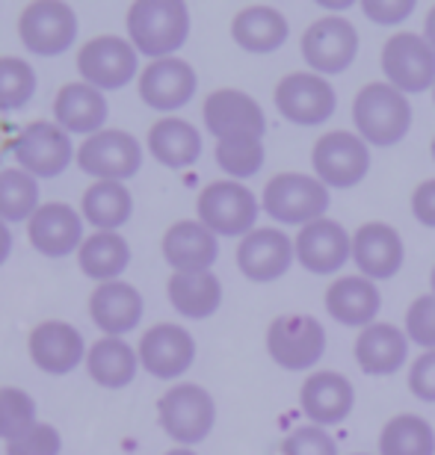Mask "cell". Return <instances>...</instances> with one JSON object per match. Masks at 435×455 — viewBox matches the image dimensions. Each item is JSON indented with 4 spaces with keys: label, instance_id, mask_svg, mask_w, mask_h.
I'll list each match as a JSON object with an SVG mask.
<instances>
[{
    "label": "cell",
    "instance_id": "obj_3",
    "mask_svg": "<svg viewBox=\"0 0 435 455\" xmlns=\"http://www.w3.org/2000/svg\"><path fill=\"white\" fill-rule=\"evenodd\" d=\"M329 187L320 184L314 175H302V172H278L267 180L264 202L261 207L267 211L270 220L282 225H311L323 220L329 211Z\"/></svg>",
    "mask_w": 435,
    "mask_h": 455
},
{
    "label": "cell",
    "instance_id": "obj_5",
    "mask_svg": "<svg viewBox=\"0 0 435 455\" xmlns=\"http://www.w3.org/2000/svg\"><path fill=\"white\" fill-rule=\"evenodd\" d=\"M196 213L216 236H246L255 231L258 198L240 180H213L198 193Z\"/></svg>",
    "mask_w": 435,
    "mask_h": 455
},
{
    "label": "cell",
    "instance_id": "obj_27",
    "mask_svg": "<svg viewBox=\"0 0 435 455\" xmlns=\"http://www.w3.org/2000/svg\"><path fill=\"white\" fill-rule=\"evenodd\" d=\"M352 355L367 376H394L409 361V338L391 323H374L361 329Z\"/></svg>",
    "mask_w": 435,
    "mask_h": 455
},
{
    "label": "cell",
    "instance_id": "obj_26",
    "mask_svg": "<svg viewBox=\"0 0 435 455\" xmlns=\"http://www.w3.org/2000/svg\"><path fill=\"white\" fill-rule=\"evenodd\" d=\"M323 302L334 323L350 325V329H367L383 307V293L365 275H343L329 284Z\"/></svg>",
    "mask_w": 435,
    "mask_h": 455
},
{
    "label": "cell",
    "instance_id": "obj_8",
    "mask_svg": "<svg viewBox=\"0 0 435 455\" xmlns=\"http://www.w3.org/2000/svg\"><path fill=\"white\" fill-rule=\"evenodd\" d=\"M267 352L282 370H311L326 352V329L311 314H282L267 329Z\"/></svg>",
    "mask_w": 435,
    "mask_h": 455
},
{
    "label": "cell",
    "instance_id": "obj_49",
    "mask_svg": "<svg viewBox=\"0 0 435 455\" xmlns=\"http://www.w3.org/2000/svg\"><path fill=\"white\" fill-rule=\"evenodd\" d=\"M430 287H432V296H435V267H432V275H430Z\"/></svg>",
    "mask_w": 435,
    "mask_h": 455
},
{
    "label": "cell",
    "instance_id": "obj_11",
    "mask_svg": "<svg viewBox=\"0 0 435 455\" xmlns=\"http://www.w3.org/2000/svg\"><path fill=\"white\" fill-rule=\"evenodd\" d=\"M358 53V30L347 18L326 15L302 33V60L320 77L347 71Z\"/></svg>",
    "mask_w": 435,
    "mask_h": 455
},
{
    "label": "cell",
    "instance_id": "obj_24",
    "mask_svg": "<svg viewBox=\"0 0 435 455\" xmlns=\"http://www.w3.org/2000/svg\"><path fill=\"white\" fill-rule=\"evenodd\" d=\"M216 258H220V243L202 222L184 220L163 234V260L175 272H211Z\"/></svg>",
    "mask_w": 435,
    "mask_h": 455
},
{
    "label": "cell",
    "instance_id": "obj_47",
    "mask_svg": "<svg viewBox=\"0 0 435 455\" xmlns=\"http://www.w3.org/2000/svg\"><path fill=\"white\" fill-rule=\"evenodd\" d=\"M423 39H427V44L435 51V6L427 12V21H423Z\"/></svg>",
    "mask_w": 435,
    "mask_h": 455
},
{
    "label": "cell",
    "instance_id": "obj_36",
    "mask_svg": "<svg viewBox=\"0 0 435 455\" xmlns=\"http://www.w3.org/2000/svg\"><path fill=\"white\" fill-rule=\"evenodd\" d=\"M39 207V180L24 169L0 172V220L6 225L30 222Z\"/></svg>",
    "mask_w": 435,
    "mask_h": 455
},
{
    "label": "cell",
    "instance_id": "obj_37",
    "mask_svg": "<svg viewBox=\"0 0 435 455\" xmlns=\"http://www.w3.org/2000/svg\"><path fill=\"white\" fill-rule=\"evenodd\" d=\"M264 140H258V136H238V140L216 142V163L225 175H231V180L258 175L264 169Z\"/></svg>",
    "mask_w": 435,
    "mask_h": 455
},
{
    "label": "cell",
    "instance_id": "obj_51",
    "mask_svg": "<svg viewBox=\"0 0 435 455\" xmlns=\"http://www.w3.org/2000/svg\"><path fill=\"white\" fill-rule=\"evenodd\" d=\"M432 101H435V89H432Z\"/></svg>",
    "mask_w": 435,
    "mask_h": 455
},
{
    "label": "cell",
    "instance_id": "obj_7",
    "mask_svg": "<svg viewBox=\"0 0 435 455\" xmlns=\"http://www.w3.org/2000/svg\"><path fill=\"white\" fill-rule=\"evenodd\" d=\"M314 178L332 189H350L367 178L370 148L358 133L329 131L314 142L311 151Z\"/></svg>",
    "mask_w": 435,
    "mask_h": 455
},
{
    "label": "cell",
    "instance_id": "obj_50",
    "mask_svg": "<svg viewBox=\"0 0 435 455\" xmlns=\"http://www.w3.org/2000/svg\"><path fill=\"white\" fill-rule=\"evenodd\" d=\"M430 151H432V160H435V136H432V145H430Z\"/></svg>",
    "mask_w": 435,
    "mask_h": 455
},
{
    "label": "cell",
    "instance_id": "obj_31",
    "mask_svg": "<svg viewBox=\"0 0 435 455\" xmlns=\"http://www.w3.org/2000/svg\"><path fill=\"white\" fill-rule=\"evenodd\" d=\"M137 367H140V352L122 338H101L89 346L86 355L89 379L107 390L128 387L137 379Z\"/></svg>",
    "mask_w": 435,
    "mask_h": 455
},
{
    "label": "cell",
    "instance_id": "obj_15",
    "mask_svg": "<svg viewBox=\"0 0 435 455\" xmlns=\"http://www.w3.org/2000/svg\"><path fill=\"white\" fill-rule=\"evenodd\" d=\"M202 118L207 133L216 136V142L238 140V136L264 140L267 133V116L261 110V104L240 89H216V92L207 95Z\"/></svg>",
    "mask_w": 435,
    "mask_h": 455
},
{
    "label": "cell",
    "instance_id": "obj_1",
    "mask_svg": "<svg viewBox=\"0 0 435 455\" xmlns=\"http://www.w3.org/2000/svg\"><path fill=\"white\" fill-rule=\"evenodd\" d=\"M352 124L356 133L374 148H394L412 131L409 95L394 89L385 80L361 86L352 101Z\"/></svg>",
    "mask_w": 435,
    "mask_h": 455
},
{
    "label": "cell",
    "instance_id": "obj_34",
    "mask_svg": "<svg viewBox=\"0 0 435 455\" xmlns=\"http://www.w3.org/2000/svg\"><path fill=\"white\" fill-rule=\"evenodd\" d=\"M84 220L98 231H119L133 216V196L119 180H95L80 202Z\"/></svg>",
    "mask_w": 435,
    "mask_h": 455
},
{
    "label": "cell",
    "instance_id": "obj_14",
    "mask_svg": "<svg viewBox=\"0 0 435 455\" xmlns=\"http://www.w3.org/2000/svg\"><path fill=\"white\" fill-rule=\"evenodd\" d=\"M77 166L98 180L125 184L142 169V145L128 131H104L89 136L77 148Z\"/></svg>",
    "mask_w": 435,
    "mask_h": 455
},
{
    "label": "cell",
    "instance_id": "obj_23",
    "mask_svg": "<svg viewBox=\"0 0 435 455\" xmlns=\"http://www.w3.org/2000/svg\"><path fill=\"white\" fill-rule=\"evenodd\" d=\"M86 340L71 323L48 320L30 334V358L48 376H66L86 363Z\"/></svg>",
    "mask_w": 435,
    "mask_h": 455
},
{
    "label": "cell",
    "instance_id": "obj_21",
    "mask_svg": "<svg viewBox=\"0 0 435 455\" xmlns=\"http://www.w3.org/2000/svg\"><path fill=\"white\" fill-rule=\"evenodd\" d=\"M352 260L361 275L370 281L394 278L406 260L403 236L397 234L394 225L365 222L352 234Z\"/></svg>",
    "mask_w": 435,
    "mask_h": 455
},
{
    "label": "cell",
    "instance_id": "obj_10",
    "mask_svg": "<svg viewBox=\"0 0 435 455\" xmlns=\"http://www.w3.org/2000/svg\"><path fill=\"white\" fill-rule=\"evenodd\" d=\"M77 71L84 84L104 89H125L140 71V53L122 36H95L77 53Z\"/></svg>",
    "mask_w": 435,
    "mask_h": 455
},
{
    "label": "cell",
    "instance_id": "obj_20",
    "mask_svg": "<svg viewBox=\"0 0 435 455\" xmlns=\"http://www.w3.org/2000/svg\"><path fill=\"white\" fill-rule=\"evenodd\" d=\"M299 405L314 426H338L350 417L356 405V387L343 372L320 370L311 372L299 390Z\"/></svg>",
    "mask_w": 435,
    "mask_h": 455
},
{
    "label": "cell",
    "instance_id": "obj_12",
    "mask_svg": "<svg viewBox=\"0 0 435 455\" xmlns=\"http://www.w3.org/2000/svg\"><path fill=\"white\" fill-rule=\"evenodd\" d=\"M12 154L18 166L39 180L62 175L75 157V145H71L66 127H60L57 122H30L18 133Z\"/></svg>",
    "mask_w": 435,
    "mask_h": 455
},
{
    "label": "cell",
    "instance_id": "obj_32",
    "mask_svg": "<svg viewBox=\"0 0 435 455\" xmlns=\"http://www.w3.org/2000/svg\"><path fill=\"white\" fill-rule=\"evenodd\" d=\"M166 290L172 307L187 320H207L222 305V284L213 272H175Z\"/></svg>",
    "mask_w": 435,
    "mask_h": 455
},
{
    "label": "cell",
    "instance_id": "obj_28",
    "mask_svg": "<svg viewBox=\"0 0 435 455\" xmlns=\"http://www.w3.org/2000/svg\"><path fill=\"white\" fill-rule=\"evenodd\" d=\"M53 116H57V124L66 127L68 133H84L89 140V136L104 131L110 107H107L104 92H98L95 86L66 84L53 101Z\"/></svg>",
    "mask_w": 435,
    "mask_h": 455
},
{
    "label": "cell",
    "instance_id": "obj_42",
    "mask_svg": "<svg viewBox=\"0 0 435 455\" xmlns=\"http://www.w3.org/2000/svg\"><path fill=\"white\" fill-rule=\"evenodd\" d=\"M62 438L57 426L51 423H36L24 438L6 443V455H60Z\"/></svg>",
    "mask_w": 435,
    "mask_h": 455
},
{
    "label": "cell",
    "instance_id": "obj_25",
    "mask_svg": "<svg viewBox=\"0 0 435 455\" xmlns=\"http://www.w3.org/2000/svg\"><path fill=\"white\" fill-rule=\"evenodd\" d=\"M142 296L140 290L128 281H107L98 284V290L89 299V314L93 323L107 338H122L131 334L142 320Z\"/></svg>",
    "mask_w": 435,
    "mask_h": 455
},
{
    "label": "cell",
    "instance_id": "obj_48",
    "mask_svg": "<svg viewBox=\"0 0 435 455\" xmlns=\"http://www.w3.org/2000/svg\"><path fill=\"white\" fill-rule=\"evenodd\" d=\"M166 455H196V452L189 450V447H178V450H169Z\"/></svg>",
    "mask_w": 435,
    "mask_h": 455
},
{
    "label": "cell",
    "instance_id": "obj_33",
    "mask_svg": "<svg viewBox=\"0 0 435 455\" xmlns=\"http://www.w3.org/2000/svg\"><path fill=\"white\" fill-rule=\"evenodd\" d=\"M80 272L93 281H119V275L131 267V245L122 234L116 231H98L89 240H84L77 251Z\"/></svg>",
    "mask_w": 435,
    "mask_h": 455
},
{
    "label": "cell",
    "instance_id": "obj_19",
    "mask_svg": "<svg viewBox=\"0 0 435 455\" xmlns=\"http://www.w3.org/2000/svg\"><path fill=\"white\" fill-rule=\"evenodd\" d=\"M84 213H77L71 204L48 202L27 222V234H30L33 249L44 258H66L84 245Z\"/></svg>",
    "mask_w": 435,
    "mask_h": 455
},
{
    "label": "cell",
    "instance_id": "obj_18",
    "mask_svg": "<svg viewBox=\"0 0 435 455\" xmlns=\"http://www.w3.org/2000/svg\"><path fill=\"white\" fill-rule=\"evenodd\" d=\"M198 89L196 68L187 60H154L140 75V98L157 113H175L193 101Z\"/></svg>",
    "mask_w": 435,
    "mask_h": 455
},
{
    "label": "cell",
    "instance_id": "obj_45",
    "mask_svg": "<svg viewBox=\"0 0 435 455\" xmlns=\"http://www.w3.org/2000/svg\"><path fill=\"white\" fill-rule=\"evenodd\" d=\"M412 216L423 228H435V178L423 180L412 193Z\"/></svg>",
    "mask_w": 435,
    "mask_h": 455
},
{
    "label": "cell",
    "instance_id": "obj_41",
    "mask_svg": "<svg viewBox=\"0 0 435 455\" xmlns=\"http://www.w3.org/2000/svg\"><path fill=\"white\" fill-rule=\"evenodd\" d=\"M282 455H338V443L323 426H299L285 438Z\"/></svg>",
    "mask_w": 435,
    "mask_h": 455
},
{
    "label": "cell",
    "instance_id": "obj_22",
    "mask_svg": "<svg viewBox=\"0 0 435 455\" xmlns=\"http://www.w3.org/2000/svg\"><path fill=\"white\" fill-rule=\"evenodd\" d=\"M296 260L314 275H332L352 258V236L334 220H317L296 234Z\"/></svg>",
    "mask_w": 435,
    "mask_h": 455
},
{
    "label": "cell",
    "instance_id": "obj_2",
    "mask_svg": "<svg viewBox=\"0 0 435 455\" xmlns=\"http://www.w3.org/2000/svg\"><path fill=\"white\" fill-rule=\"evenodd\" d=\"M128 36L137 53L169 60L189 36V9L181 0H137L128 9Z\"/></svg>",
    "mask_w": 435,
    "mask_h": 455
},
{
    "label": "cell",
    "instance_id": "obj_9",
    "mask_svg": "<svg viewBox=\"0 0 435 455\" xmlns=\"http://www.w3.org/2000/svg\"><path fill=\"white\" fill-rule=\"evenodd\" d=\"M276 110L287 118L290 124L314 127L326 124L338 110V95L334 86L326 77L314 75V71H294L278 80L273 92Z\"/></svg>",
    "mask_w": 435,
    "mask_h": 455
},
{
    "label": "cell",
    "instance_id": "obj_6",
    "mask_svg": "<svg viewBox=\"0 0 435 455\" xmlns=\"http://www.w3.org/2000/svg\"><path fill=\"white\" fill-rule=\"evenodd\" d=\"M379 66H383L385 84L400 89L403 95H421L435 89V51L421 33L400 30L388 36Z\"/></svg>",
    "mask_w": 435,
    "mask_h": 455
},
{
    "label": "cell",
    "instance_id": "obj_29",
    "mask_svg": "<svg viewBox=\"0 0 435 455\" xmlns=\"http://www.w3.org/2000/svg\"><path fill=\"white\" fill-rule=\"evenodd\" d=\"M151 157L166 169H187L202 157V133L184 118H160L149 131Z\"/></svg>",
    "mask_w": 435,
    "mask_h": 455
},
{
    "label": "cell",
    "instance_id": "obj_38",
    "mask_svg": "<svg viewBox=\"0 0 435 455\" xmlns=\"http://www.w3.org/2000/svg\"><path fill=\"white\" fill-rule=\"evenodd\" d=\"M36 95V71L27 60L0 57V113L24 110Z\"/></svg>",
    "mask_w": 435,
    "mask_h": 455
},
{
    "label": "cell",
    "instance_id": "obj_43",
    "mask_svg": "<svg viewBox=\"0 0 435 455\" xmlns=\"http://www.w3.org/2000/svg\"><path fill=\"white\" fill-rule=\"evenodd\" d=\"M415 0H361V12L379 27H397L415 12Z\"/></svg>",
    "mask_w": 435,
    "mask_h": 455
},
{
    "label": "cell",
    "instance_id": "obj_35",
    "mask_svg": "<svg viewBox=\"0 0 435 455\" xmlns=\"http://www.w3.org/2000/svg\"><path fill=\"white\" fill-rule=\"evenodd\" d=\"M379 455H435V429L421 414H397L379 432Z\"/></svg>",
    "mask_w": 435,
    "mask_h": 455
},
{
    "label": "cell",
    "instance_id": "obj_13",
    "mask_svg": "<svg viewBox=\"0 0 435 455\" xmlns=\"http://www.w3.org/2000/svg\"><path fill=\"white\" fill-rule=\"evenodd\" d=\"M18 36H21V44L30 53L60 57L77 39V15L71 6L57 4V0L30 4L24 6L21 18H18Z\"/></svg>",
    "mask_w": 435,
    "mask_h": 455
},
{
    "label": "cell",
    "instance_id": "obj_30",
    "mask_svg": "<svg viewBox=\"0 0 435 455\" xmlns=\"http://www.w3.org/2000/svg\"><path fill=\"white\" fill-rule=\"evenodd\" d=\"M287 18L273 6H246L234 15L231 36L246 53H276L287 42Z\"/></svg>",
    "mask_w": 435,
    "mask_h": 455
},
{
    "label": "cell",
    "instance_id": "obj_17",
    "mask_svg": "<svg viewBox=\"0 0 435 455\" xmlns=\"http://www.w3.org/2000/svg\"><path fill=\"white\" fill-rule=\"evenodd\" d=\"M294 260H296V245L278 228H255L238 245V267L255 284H267V281L282 278Z\"/></svg>",
    "mask_w": 435,
    "mask_h": 455
},
{
    "label": "cell",
    "instance_id": "obj_39",
    "mask_svg": "<svg viewBox=\"0 0 435 455\" xmlns=\"http://www.w3.org/2000/svg\"><path fill=\"white\" fill-rule=\"evenodd\" d=\"M36 423V399L21 387H0V438L12 443Z\"/></svg>",
    "mask_w": 435,
    "mask_h": 455
},
{
    "label": "cell",
    "instance_id": "obj_46",
    "mask_svg": "<svg viewBox=\"0 0 435 455\" xmlns=\"http://www.w3.org/2000/svg\"><path fill=\"white\" fill-rule=\"evenodd\" d=\"M9 254H12V231H9V225L0 220V267L9 260Z\"/></svg>",
    "mask_w": 435,
    "mask_h": 455
},
{
    "label": "cell",
    "instance_id": "obj_40",
    "mask_svg": "<svg viewBox=\"0 0 435 455\" xmlns=\"http://www.w3.org/2000/svg\"><path fill=\"white\" fill-rule=\"evenodd\" d=\"M406 338L423 346L427 352H435V296L423 293L406 311Z\"/></svg>",
    "mask_w": 435,
    "mask_h": 455
},
{
    "label": "cell",
    "instance_id": "obj_16",
    "mask_svg": "<svg viewBox=\"0 0 435 455\" xmlns=\"http://www.w3.org/2000/svg\"><path fill=\"white\" fill-rule=\"evenodd\" d=\"M196 361V340L187 329L175 323H160L142 334L140 363L154 379L172 381L181 379Z\"/></svg>",
    "mask_w": 435,
    "mask_h": 455
},
{
    "label": "cell",
    "instance_id": "obj_4",
    "mask_svg": "<svg viewBox=\"0 0 435 455\" xmlns=\"http://www.w3.org/2000/svg\"><path fill=\"white\" fill-rule=\"evenodd\" d=\"M157 420L181 447H196L213 432L216 403L202 385H172L157 403Z\"/></svg>",
    "mask_w": 435,
    "mask_h": 455
},
{
    "label": "cell",
    "instance_id": "obj_44",
    "mask_svg": "<svg viewBox=\"0 0 435 455\" xmlns=\"http://www.w3.org/2000/svg\"><path fill=\"white\" fill-rule=\"evenodd\" d=\"M409 390L421 403H435V352H423L421 358L412 361Z\"/></svg>",
    "mask_w": 435,
    "mask_h": 455
}]
</instances>
